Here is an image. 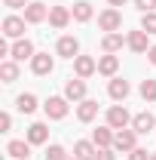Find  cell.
I'll list each match as a JSON object with an SVG mask.
<instances>
[{
    "instance_id": "4dcf8cb0",
    "label": "cell",
    "mask_w": 156,
    "mask_h": 160,
    "mask_svg": "<svg viewBox=\"0 0 156 160\" xmlns=\"http://www.w3.org/2000/svg\"><path fill=\"white\" fill-rule=\"evenodd\" d=\"M129 160H150V154L144 148H135V151H129Z\"/></svg>"
},
{
    "instance_id": "ffe728a7",
    "label": "cell",
    "mask_w": 156,
    "mask_h": 160,
    "mask_svg": "<svg viewBox=\"0 0 156 160\" xmlns=\"http://www.w3.org/2000/svg\"><path fill=\"white\" fill-rule=\"evenodd\" d=\"M110 129H113V126H98L95 132H92V142H95L98 148H110V145H113V139H117V136H113Z\"/></svg>"
},
{
    "instance_id": "52a82bcc",
    "label": "cell",
    "mask_w": 156,
    "mask_h": 160,
    "mask_svg": "<svg viewBox=\"0 0 156 160\" xmlns=\"http://www.w3.org/2000/svg\"><path fill=\"white\" fill-rule=\"evenodd\" d=\"M64 99H71V102H83V99H86V80H83V77L67 80V86H64Z\"/></svg>"
},
{
    "instance_id": "f1b7e54d",
    "label": "cell",
    "mask_w": 156,
    "mask_h": 160,
    "mask_svg": "<svg viewBox=\"0 0 156 160\" xmlns=\"http://www.w3.org/2000/svg\"><path fill=\"white\" fill-rule=\"evenodd\" d=\"M135 6L141 12H156V0H135Z\"/></svg>"
},
{
    "instance_id": "836d02e7",
    "label": "cell",
    "mask_w": 156,
    "mask_h": 160,
    "mask_svg": "<svg viewBox=\"0 0 156 160\" xmlns=\"http://www.w3.org/2000/svg\"><path fill=\"white\" fill-rule=\"evenodd\" d=\"M147 59H150V62L156 65V46H150V49H147Z\"/></svg>"
},
{
    "instance_id": "5bb4252c",
    "label": "cell",
    "mask_w": 156,
    "mask_h": 160,
    "mask_svg": "<svg viewBox=\"0 0 156 160\" xmlns=\"http://www.w3.org/2000/svg\"><path fill=\"white\" fill-rule=\"evenodd\" d=\"M77 117L83 120V123H92V120L98 117V102L83 99V102H80V108H77Z\"/></svg>"
},
{
    "instance_id": "f546056e",
    "label": "cell",
    "mask_w": 156,
    "mask_h": 160,
    "mask_svg": "<svg viewBox=\"0 0 156 160\" xmlns=\"http://www.w3.org/2000/svg\"><path fill=\"white\" fill-rule=\"evenodd\" d=\"M95 160H117V154L110 151V148H98V154H95Z\"/></svg>"
},
{
    "instance_id": "5b68a950",
    "label": "cell",
    "mask_w": 156,
    "mask_h": 160,
    "mask_svg": "<svg viewBox=\"0 0 156 160\" xmlns=\"http://www.w3.org/2000/svg\"><path fill=\"white\" fill-rule=\"evenodd\" d=\"M74 71H77V77H92L98 71V62L92 56H77L74 59Z\"/></svg>"
},
{
    "instance_id": "30bf717a",
    "label": "cell",
    "mask_w": 156,
    "mask_h": 160,
    "mask_svg": "<svg viewBox=\"0 0 156 160\" xmlns=\"http://www.w3.org/2000/svg\"><path fill=\"white\" fill-rule=\"evenodd\" d=\"M153 126H156V117L150 114V111H141V114L132 117V129H135L138 136H141V132H150Z\"/></svg>"
},
{
    "instance_id": "4316f807",
    "label": "cell",
    "mask_w": 156,
    "mask_h": 160,
    "mask_svg": "<svg viewBox=\"0 0 156 160\" xmlns=\"http://www.w3.org/2000/svg\"><path fill=\"white\" fill-rule=\"evenodd\" d=\"M141 31L156 34V12H144V19H141Z\"/></svg>"
},
{
    "instance_id": "d6a6232c",
    "label": "cell",
    "mask_w": 156,
    "mask_h": 160,
    "mask_svg": "<svg viewBox=\"0 0 156 160\" xmlns=\"http://www.w3.org/2000/svg\"><path fill=\"white\" fill-rule=\"evenodd\" d=\"M9 9H19V6H28V0H3Z\"/></svg>"
},
{
    "instance_id": "4fadbf2b",
    "label": "cell",
    "mask_w": 156,
    "mask_h": 160,
    "mask_svg": "<svg viewBox=\"0 0 156 160\" xmlns=\"http://www.w3.org/2000/svg\"><path fill=\"white\" fill-rule=\"evenodd\" d=\"M126 46H129L132 52H147V31H129Z\"/></svg>"
},
{
    "instance_id": "603a6c76",
    "label": "cell",
    "mask_w": 156,
    "mask_h": 160,
    "mask_svg": "<svg viewBox=\"0 0 156 160\" xmlns=\"http://www.w3.org/2000/svg\"><path fill=\"white\" fill-rule=\"evenodd\" d=\"M16 108H19L21 114H31V111L37 108V96H31V92H21L19 99H16Z\"/></svg>"
},
{
    "instance_id": "ba28073f",
    "label": "cell",
    "mask_w": 156,
    "mask_h": 160,
    "mask_svg": "<svg viewBox=\"0 0 156 160\" xmlns=\"http://www.w3.org/2000/svg\"><path fill=\"white\" fill-rule=\"evenodd\" d=\"M135 139H138L135 129H119L117 139H113V148H119V151H135V148H138Z\"/></svg>"
},
{
    "instance_id": "1f68e13d",
    "label": "cell",
    "mask_w": 156,
    "mask_h": 160,
    "mask_svg": "<svg viewBox=\"0 0 156 160\" xmlns=\"http://www.w3.org/2000/svg\"><path fill=\"white\" fill-rule=\"evenodd\" d=\"M9 126H12V117L9 114H0V132H9Z\"/></svg>"
},
{
    "instance_id": "6da1fadb",
    "label": "cell",
    "mask_w": 156,
    "mask_h": 160,
    "mask_svg": "<svg viewBox=\"0 0 156 160\" xmlns=\"http://www.w3.org/2000/svg\"><path fill=\"white\" fill-rule=\"evenodd\" d=\"M43 108H46V117L49 120H64L67 117V99H61V96H49Z\"/></svg>"
},
{
    "instance_id": "8fae6325",
    "label": "cell",
    "mask_w": 156,
    "mask_h": 160,
    "mask_svg": "<svg viewBox=\"0 0 156 160\" xmlns=\"http://www.w3.org/2000/svg\"><path fill=\"white\" fill-rule=\"evenodd\" d=\"M52 65H55V62H52V56H49V52H37V56L31 59V71L43 77V74H49V71H52Z\"/></svg>"
},
{
    "instance_id": "484cf974",
    "label": "cell",
    "mask_w": 156,
    "mask_h": 160,
    "mask_svg": "<svg viewBox=\"0 0 156 160\" xmlns=\"http://www.w3.org/2000/svg\"><path fill=\"white\" fill-rule=\"evenodd\" d=\"M141 96L147 102H156V80H144L141 83Z\"/></svg>"
},
{
    "instance_id": "3957f363",
    "label": "cell",
    "mask_w": 156,
    "mask_h": 160,
    "mask_svg": "<svg viewBox=\"0 0 156 160\" xmlns=\"http://www.w3.org/2000/svg\"><path fill=\"white\" fill-rule=\"evenodd\" d=\"M132 123V117H129V111L122 108V105H113L110 111H107V126H113V129H126Z\"/></svg>"
},
{
    "instance_id": "83f0119b",
    "label": "cell",
    "mask_w": 156,
    "mask_h": 160,
    "mask_svg": "<svg viewBox=\"0 0 156 160\" xmlns=\"http://www.w3.org/2000/svg\"><path fill=\"white\" fill-rule=\"evenodd\" d=\"M46 160H67V154H64L61 145H49L46 148Z\"/></svg>"
},
{
    "instance_id": "7c38bea8",
    "label": "cell",
    "mask_w": 156,
    "mask_h": 160,
    "mask_svg": "<svg viewBox=\"0 0 156 160\" xmlns=\"http://www.w3.org/2000/svg\"><path fill=\"white\" fill-rule=\"evenodd\" d=\"M55 52H58V56H64V59H77V52H80L77 37H61L58 46H55Z\"/></svg>"
},
{
    "instance_id": "8d00e7d4",
    "label": "cell",
    "mask_w": 156,
    "mask_h": 160,
    "mask_svg": "<svg viewBox=\"0 0 156 160\" xmlns=\"http://www.w3.org/2000/svg\"><path fill=\"white\" fill-rule=\"evenodd\" d=\"M67 160H71V157H67ZM74 160H77V157H74Z\"/></svg>"
},
{
    "instance_id": "d6986e66",
    "label": "cell",
    "mask_w": 156,
    "mask_h": 160,
    "mask_svg": "<svg viewBox=\"0 0 156 160\" xmlns=\"http://www.w3.org/2000/svg\"><path fill=\"white\" fill-rule=\"evenodd\" d=\"M95 154H98L95 142H77L74 145V157L77 160H95Z\"/></svg>"
},
{
    "instance_id": "277c9868",
    "label": "cell",
    "mask_w": 156,
    "mask_h": 160,
    "mask_svg": "<svg viewBox=\"0 0 156 160\" xmlns=\"http://www.w3.org/2000/svg\"><path fill=\"white\" fill-rule=\"evenodd\" d=\"M43 19H49V6H43V3H28L25 6V22L28 25H40Z\"/></svg>"
},
{
    "instance_id": "ac0fdd59",
    "label": "cell",
    "mask_w": 156,
    "mask_h": 160,
    "mask_svg": "<svg viewBox=\"0 0 156 160\" xmlns=\"http://www.w3.org/2000/svg\"><path fill=\"white\" fill-rule=\"evenodd\" d=\"M46 139H49V126L46 123H31L28 126V142L31 145H43Z\"/></svg>"
},
{
    "instance_id": "cb8c5ba5",
    "label": "cell",
    "mask_w": 156,
    "mask_h": 160,
    "mask_svg": "<svg viewBox=\"0 0 156 160\" xmlns=\"http://www.w3.org/2000/svg\"><path fill=\"white\" fill-rule=\"evenodd\" d=\"M74 19H77V22H89V19H92V3H86V0L74 3Z\"/></svg>"
},
{
    "instance_id": "7402d4cb",
    "label": "cell",
    "mask_w": 156,
    "mask_h": 160,
    "mask_svg": "<svg viewBox=\"0 0 156 160\" xmlns=\"http://www.w3.org/2000/svg\"><path fill=\"white\" fill-rule=\"evenodd\" d=\"M101 49L104 52H117V49H122V34H104V40H101Z\"/></svg>"
},
{
    "instance_id": "e575fe53",
    "label": "cell",
    "mask_w": 156,
    "mask_h": 160,
    "mask_svg": "<svg viewBox=\"0 0 156 160\" xmlns=\"http://www.w3.org/2000/svg\"><path fill=\"white\" fill-rule=\"evenodd\" d=\"M107 3H110V6H122L126 0H107Z\"/></svg>"
},
{
    "instance_id": "8992f818",
    "label": "cell",
    "mask_w": 156,
    "mask_h": 160,
    "mask_svg": "<svg viewBox=\"0 0 156 160\" xmlns=\"http://www.w3.org/2000/svg\"><path fill=\"white\" fill-rule=\"evenodd\" d=\"M9 56L16 62H25V59H34L37 52H34V43L25 37V40H16V43H12V52H9Z\"/></svg>"
},
{
    "instance_id": "2e32d148",
    "label": "cell",
    "mask_w": 156,
    "mask_h": 160,
    "mask_svg": "<svg viewBox=\"0 0 156 160\" xmlns=\"http://www.w3.org/2000/svg\"><path fill=\"white\" fill-rule=\"evenodd\" d=\"M6 154H9V157H16V160H28L31 157V142H9V145H6Z\"/></svg>"
},
{
    "instance_id": "9a60e30c",
    "label": "cell",
    "mask_w": 156,
    "mask_h": 160,
    "mask_svg": "<svg viewBox=\"0 0 156 160\" xmlns=\"http://www.w3.org/2000/svg\"><path fill=\"white\" fill-rule=\"evenodd\" d=\"M117 68H119V59L113 56V52H107V56L98 59V74H104V77H113Z\"/></svg>"
},
{
    "instance_id": "d4e9b609",
    "label": "cell",
    "mask_w": 156,
    "mask_h": 160,
    "mask_svg": "<svg viewBox=\"0 0 156 160\" xmlns=\"http://www.w3.org/2000/svg\"><path fill=\"white\" fill-rule=\"evenodd\" d=\"M0 77H3V83H12V80L19 77V65L16 62H3L0 65Z\"/></svg>"
},
{
    "instance_id": "44dd1931",
    "label": "cell",
    "mask_w": 156,
    "mask_h": 160,
    "mask_svg": "<svg viewBox=\"0 0 156 160\" xmlns=\"http://www.w3.org/2000/svg\"><path fill=\"white\" fill-rule=\"evenodd\" d=\"M71 22V9H64V6H52L49 9V25L52 28H64Z\"/></svg>"
},
{
    "instance_id": "e0dca14e",
    "label": "cell",
    "mask_w": 156,
    "mask_h": 160,
    "mask_svg": "<svg viewBox=\"0 0 156 160\" xmlns=\"http://www.w3.org/2000/svg\"><path fill=\"white\" fill-rule=\"evenodd\" d=\"M129 80H122V77H113L110 80V86H107V92H110V99H117V102H122L126 96H129Z\"/></svg>"
},
{
    "instance_id": "9c48e42d",
    "label": "cell",
    "mask_w": 156,
    "mask_h": 160,
    "mask_svg": "<svg viewBox=\"0 0 156 160\" xmlns=\"http://www.w3.org/2000/svg\"><path fill=\"white\" fill-rule=\"evenodd\" d=\"M3 34L21 40V34H25V19H19V16H6V19H3Z\"/></svg>"
},
{
    "instance_id": "d590c367",
    "label": "cell",
    "mask_w": 156,
    "mask_h": 160,
    "mask_svg": "<svg viewBox=\"0 0 156 160\" xmlns=\"http://www.w3.org/2000/svg\"><path fill=\"white\" fill-rule=\"evenodd\" d=\"M150 160H156V154H150Z\"/></svg>"
},
{
    "instance_id": "7a4b0ae2",
    "label": "cell",
    "mask_w": 156,
    "mask_h": 160,
    "mask_svg": "<svg viewBox=\"0 0 156 160\" xmlns=\"http://www.w3.org/2000/svg\"><path fill=\"white\" fill-rule=\"evenodd\" d=\"M98 28H101V31H107V34H113V31L122 28V16H119L117 9H104V12L98 16Z\"/></svg>"
}]
</instances>
